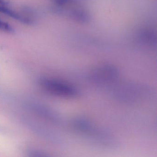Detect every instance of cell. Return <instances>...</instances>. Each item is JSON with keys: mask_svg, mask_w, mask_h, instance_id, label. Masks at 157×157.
I'll return each instance as SVG.
<instances>
[{"mask_svg": "<svg viewBox=\"0 0 157 157\" xmlns=\"http://www.w3.org/2000/svg\"><path fill=\"white\" fill-rule=\"evenodd\" d=\"M92 75L93 79L98 83H109L115 80L119 73L113 66L105 65L95 70Z\"/></svg>", "mask_w": 157, "mask_h": 157, "instance_id": "2", "label": "cell"}, {"mask_svg": "<svg viewBox=\"0 0 157 157\" xmlns=\"http://www.w3.org/2000/svg\"><path fill=\"white\" fill-rule=\"evenodd\" d=\"M27 157H52L43 151L35 150V149L29 151L27 154Z\"/></svg>", "mask_w": 157, "mask_h": 157, "instance_id": "4", "label": "cell"}, {"mask_svg": "<svg viewBox=\"0 0 157 157\" xmlns=\"http://www.w3.org/2000/svg\"><path fill=\"white\" fill-rule=\"evenodd\" d=\"M0 29L4 31L9 32V33L14 32V30L12 27L10 26V25L7 23L1 21V20H0Z\"/></svg>", "mask_w": 157, "mask_h": 157, "instance_id": "5", "label": "cell"}, {"mask_svg": "<svg viewBox=\"0 0 157 157\" xmlns=\"http://www.w3.org/2000/svg\"><path fill=\"white\" fill-rule=\"evenodd\" d=\"M7 4V3L5 0H0V5L2 6H5Z\"/></svg>", "mask_w": 157, "mask_h": 157, "instance_id": "6", "label": "cell"}, {"mask_svg": "<svg viewBox=\"0 0 157 157\" xmlns=\"http://www.w3.org/2000/svg\"><path fill=\"white\" fill-rule=\"evenodd\" d=\"M0 12L5 14L6 15L9 16L10 17H13L14 19H16L24 24L30 25L32 22L28 18L22 17V16L18 13L17 12H14L3 6H0Z\"/></svg>", "mask_w": 157, "mask_h": 157, "instance_id": "3", "label": "cell"}, {"mask_svg": "<svg viewBox=\"0 0 157 157\" xmlns=\"http://www.w3.org/2000/svg\"><path fill=\"white\" fill-rule=\"evenodd\" d=\"M40 85L45 91L57 97L72 98L77 96L78 92L69 84L59 79L45 78L41 80Z\"/></svg>", "mask_w": 157, "mask_h": 157, "instance_id": "1", "label": "cell"}]
</instances>
